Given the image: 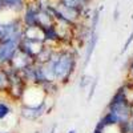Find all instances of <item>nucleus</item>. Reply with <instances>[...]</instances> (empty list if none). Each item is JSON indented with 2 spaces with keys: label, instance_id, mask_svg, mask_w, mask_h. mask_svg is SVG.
<instances>
[{
  "label": "nucleus",
  "instance_id": "nucleus-1",
  "mask_svg": "<svg viewBox=\"0 0 133 133\" xmlns=\"http://www.w3.org/2000/svg\"><path fill=\"white\" fill-rule=\"evenodd\" d=\"M77 53L72 48H56L52 59L44 64L47 75L51 80L60 84V87L66 85L73 77L77 69Z\"/></svg>",
  "mask_w": 133,
  "mask_h": 133
},
{
  "label": "nucleus",
  "instance_id": "nucleus-2",
  "mask_svg": "<svg viewBox=\"0 0 133 133\" xmlns=\"http://www.w3.org/2000/svg\"><path fill=\"white\" fill-rule=\"evenodd\" d=\"M129 92L130 91L125 83L123 85H120L116 89V92L113 93V96L110 97L109 103L105 108L107 112H110L118 120L120 125L125 123L133 113V101L129 97Z\"/></svg>",
  "mask_w": 133,
  "mask_h": 133
},
{
  "label": "nucleus",
  "instance_id": "nucleus-3",
  "mask_svg": "<svg viewBox=\"0 0 133 133\" xmlns=\"http://www.w3.org/2000/svg\"><path fill=\"white\" fill-rule=\"evenodd\" d=\"M49 98L47 97L44 101H41L40 104L36 105H24L20 104L19 107V116L25 120V121H31V123H35V121H39L40 118H43L47 113H49Z\"/></svg>",
  "mask_w": 133,
  "mask_h": 133
},
{
  "label": "nucleus",
  "instance_id": "nucleus-4",
  "mask_svg": "<svg viewBox=\"0 0 133 133\" xmlns=\"http://www.w3.org/2000/svg\"><path fill=\"white\" fill-rule=\"evenodd\" d=\"M17 52H19L17 41L14 40L0 41V66H9Z\"/></svg>",
  "mask_w": 133,
  "mask_h": 133
},
{
  "label": "nucleus",
  "instance_id": "nucleus-5",
  "mask_svg": "<svg viewBox=\"0 0 133 133\" xmlns=\"http://www.w3.org/2000/svg\"><path fill=\"white\" fill-rule=\"evenodd\" d=\"M44 45H45V43H44V41L21 37V40L19 41V52H21L23 55L28 56L33 61H36V57L39 56V53L41 52Z\"/></svg>",
  "mask_w": 133,
  "mask_h": 133
},
{
  "label": "nucleus",
  "instance_id": "nucleus-6",
  "mask_svg": "<svg viewBox=\"0 0 133 133\" xmlns=\"http://www.w3.org/2000/svg\"><path fill=\"white\" fill-rule=\"evenodd\" d=\"M48 96L43 92V89L40 87L36 85H28L27 89L24 92V96L21 98L20 104H24V105H36L40 104L41 101H44Z\"/></svg>",
  "mask_w": 133,
  "mask_h": 133
},
{
  "label": "nucleus",
  "instance_id": "nucleus-7",
  "mask_svg": "<svg viewBox=\"0 0 133 133\" xmlns=\"http://www.w3.org/2000/svg\"><path fill=\"white\" fill-rule=\"evenodd\" d=\"M39 5L37 4H29L27 5L21 23L24 28H39Z\"/></svg>",
  "mask_w": 133,
  "mask_h": 133
},
{
  "label": "nucleus",
  "instance_id": "nucleus-8",
  "mask_svg": "<svg viewBox=\"0 0 133 133\" xmlns=\"http://www.w3.org/2000/svg\"><path fill=\"white\" fill-rule=\"evenodd\" d=\"M97 43H98V35L96 32H92L91 36L88 37V40L85 43V52H84V61H83L84 66H88V64L91 63L95 49L97 47Z\"/></svg>",
  "mask_w": 133,
  "mask_h": 133
},
{
  "label": "nucleus",
  "instance_id": "nucleus-9",
  "mask_svg": "<svg viewBox=\"0 0 133 133\" xmlns=\"http://www.w3.org/2000/svg\"><path fill=\"white\" fill-rule=\"evenodd\" d=\"M12 103L5 95H0V121H5L14 115Z\"/></svg>",
  "mask_w": 133,
  "mask_h": 133
},
{
  "label": "nucleus",
  "instance_id": "nucleus-10",
  "mask_svg": "<svg viewBox=\"0 0 133 133\" xmlns=\"http://www.w3.org/2000/svg\"><path fill=\"white\" fill-rule=\"evenodd\" d=\"M33 61L32 59H29L28 56H25V55H23L21 52H17L16 53V56H15V59L12 60V63H11V68H14V69H16V71H19V72H21L23 69H25L27 66H29V65H32Z\"/></svg>",
  "mask_w": 133,
  "mask_h": 133
},
{
  "label": "nucleus",
  "instance_id": "nucleus-11",
  "mask_svg": "<svg viewBox=\"0 0 133 133\" xmlns=\"http://www.w3.org/2000/svg\"><path fill=\"white\" fill-rule=\"evenodd\" d=\"M9 85H11V79L7 66H0V95L7 96Z\"/></svg>",
  "mask_w": 133,
  "mask_h": 133
},
{
  "label": "nucleus",
  "instance_id": "nucleus-12",
  "mask_svg": "<svg viewBox=\"0 0 133 133\" xmlns=\"http://www.w3.org/2000/svg\"><path fill=\"white\" fill-rule=\"evenodd\" d=\"M3 9H12L15 12H20L24 8V0H0Z\"/></svg>",
  "mask_w": 133,
  "mask_h": 133
},
{
  "label": "nucleus",
  "instance_id": "nucleus-13",
  "mask_svg": "<svg viewBox=\"0 0 133 133\" xmlns=\"http://www.w3.org/2000/svg\"><path fill=\"white\" fill-rule=\"evenodd\" d=\"M92 80H93V77L91 75L83 73L81 77H80V81H79V88H80V89H83V91L88 89L89 85H91V83H92Z\"/></svg>",
  "mask_w": 133,
  "mask_h": 133
},
{
  "label": "nucleus",
  "instance_id": "nucleus-14",
  "mask_svg": "<svg viewBox=\"0 0 133 133\" xmlns=\"http://www.w3.org/2000/svg\"><path fill=\"white\" fill-rule=\"evenodd\" d=\"M120 130L121 133H133V113L130 115V117L120 125Z\"/></svg>",
  "mask_w": 133,
  "mask_h": 133
},
{
  "label": "nucleus",
  "instance_id": "nucleus-15",
  "mask_svg": "<svg viewBox=\"0 0 133 133\" xmlns=\"http://www.w3.org/2000/svg\"><path fill=\"white\" fill-rule=\"evenodd\" d=\"M97 83H98L97 81V77H93V80H92L89 88H88V95H87V100H88V101H91V100L93 98L95 92H96V88H97Z\"/></svg>",
  "mask_w": 133,
  "mask_h": 133
},
{
  "label": "nucleus",
  "instance_id": "nucleus-16",
  "mask_svg": "<svg viewBox=\"0 0 133 133\" xmlns=\"http://www.w3.org/2000/svg\"><path fill=\"white\" fill-rule=\"evenodd\" d=\"M127 81H129L133 85V57L128 61V66H127Z\"/></svg>",
  "mask_w": 133,
  "mask_h": 133
},
{
  "label": "nucleus",
  "instance_id": "nucleus-17",
  "mask_svg": "<svg viewBox=\"0 0 133 133\" xmlns=\"http://www.w3.org/2000/svg\"><path fill=\"white\" fill-rule=\"evenodd\" d=\"M133 43V31L130 32V35H129V37H128V40L125 41V44H124V47H123V49H121V55H123L124 52H127L128 51V48L130 47V44Z\"/></svg>",
  "mask_w": 133,
  "mask_h": 133
},
{
  "label": "nucleus",
  "instance_id": "nucleus-18",
  "mask_svg": "<svg viewBox=\"0 0 133 133\" xmlns=\"http://www.w3.org/2000/svg\"><path fill=\"white\" fill-rule=\"evenodd\" d=\"M47 133H57V125H56V124H53V125L48 129Z\"/></svg>",
  "mask_w": 133,
  "mask_h": 133
},
{
  "label": "nucleus",
  "instance_id": "nucleus-19",
  "mask_svg": "<svg viewBox=\"0 0 133 133\" xmlns=\"http://www.w3.org/2000/svg\"><path fill=\"white\" fill-rule=\"evenodd\" d=\"M88 2H89V0H77V3H79V4H81L83 7H85Z\"/></svg>",
  "mask_w": 133,
  "mask_h": 133
},
{
  "label": "nucleus",
  "instance_id": "nucleus-20",
  "mask_svg": "<svg viewBox=\"0 0 133 133\" xmlns=\"http://www.w3.org/2000/svg\"><path fill=\"white\" fill-rule=\"evenodd\" d=\"M92 133H104V130L103 129H100V128H96L95 127V129H93V132Z\"/></svg>",
  "mask_w": 133,
  "mask_h": 133
},
{
  "label": "nucleus",
  "instance_id": "nucleus-21",
  "mask_svg": "<svg viewBox=\"0 0 133 133\" xmlns=\"http://www.w3.org/2000/svg\"><path fill=\"white\" fill-rule=\"evenodd\" d=\"M66 133H77V132H76V129H69Z\"/></svg>",
  "mask_w": 133,
  "mask_h": 133
},
{
  "label": "nucleus",
  "instance_id": "nucleus-22",
  "mask_svg": "<svg viewBox=\"0 0 133 133\" xmlns=\"http://www.w3.org/2000/svg\"><path fill=\"white\" fill-rule=\"evenodd\" d=\"M0 133H14V132H11V130H0Z\"/></svg>",
  "mask_w": 133,
  "mask_h": 133
},
{
  "label": "nucleus",
  "instance_id": "nucleus-23",
  "mask_svg": "<svg viewBox=\"0 0 133 133\" xmlns=\"http://www.w3.org/2000/svg\"><path fill=\"white\" fill-rule=\"evenodd\" d=\"M33 133H43V130H35Z\"/></svg>",
  "mask_w": 133,
  "mask_h": 133
},
{
  "label": "nucleus",
  "instance_id": "nucleus-24",
  "mask_svg": "<svg viewBox=\"0 0 133 133\" xmlns=\"http://www.w3.org/2000/svg\"><path fill=\"white\" fill-rule=\"evenodd\" d=\"M0 41H2V39H0Z\"/></svg>",
  "mask_w": 133,
  "mask_h": 133
}]
</instances>
